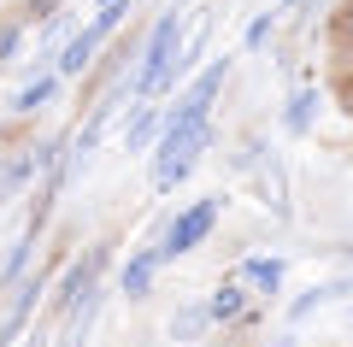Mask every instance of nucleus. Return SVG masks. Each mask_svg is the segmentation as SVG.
I'll use <instances>...</instances> for the list:
<instances>
[{
  "instance_id": "nucleus-1",
  "label": "nucleus",
  "mask_w": 353,
  "mask_h": 347,
  "mask_svg": "<svg viewBox=\"0 0 353 347\" xmlns=\"http://www.w3.org/2000/svg\"><path fill=\"white\" fill-rule=\"evenodd\" d=\"M212 148V124H165L159 153H153V188H176Z\"/></svg>"
},
{
  "instance_id": "nucleus-2",
  "label": "nucleus",
  "mask_w": 353,
  "mask_h": 347,
  "mask_svg": "<svg viewBox=\"0 0 353 347\" xmlns=\"http://www.w3.org/2000/svg\"><path fill=\"white\" fill-rule=\"evenodd\" d=\"M176 48H183V12H165L159 18V24H153V36H148V48H141V65H136V77H130V95H141V100H148L153 95V88H159L165 83V77H171V53Z\"/></svg>"
},
{
  "instance_id": "nucleus-3",
  "label": "nucleus",
  "mask_w": 353,
  "mask_h": 347,
  "mask_svg": "<svg viewBox=\"0 0 353 347\" xmlns=\"http://www.w3.org/2000/svg\"><path fill=\"white\" fill-rule=\"evenodd\" d=\"M124 12H130L124 0H112V6H101V12H94V24H88V30H77V36L59 48V77H83L88 59H94V48H101V41L124 24Z\"/></svg>"
},
{
  "instance_id": "nucleus-4",
  "label": "nucleus",
  "mask_w": 353,
  "mask_h": 347,
  "mask_svg": "<svg viewBox=\"0 0 353 347\" xmlns=\"http://www.w3.org/2000/svg\"><path fill=\"white\" fill-rule=\"evenodd\" d=\"M218 206H224V195H212V200H201V206H189L183 218L165 230V248H159V259H176V253H194L206 236H212V224H218Z\"/></svg>"
},
{
  "instance_id": "nucleus-5",
  "label": "nucleus",
  "mask_w": 353,
  "mask_h": 347,
  "mask_svg": "<svg viewBox=\"0 0 353 347\" xmlns=\"http://www.w3.org/2000/svg\"><path fill=\"white\" fill-rule=\"evenodd\" d=\"M224 77H230V59H218L212 71L194 77L189 95H183V106L171 112V124H206V112H212V100H218V88H224Z\"/></svg>"
},
{
  "instance_id": "nucleus-6",
  "label": "nucleus",
  "mask_w": 353,
  "mask_h": 347,
  "mask_svg": "<svg viewBox=\"0 0 353 347\" xmlns=\"http://www.w3.org/2000/svg\"><path fill=\"white\" fill-rule=\"evenodd\" d=\"M94 277H101V253H88L83 265H71V271H65V288H59V306H65V312H77V306H83L88 295H94Z\"/></svg>"
},
{
  "instance_id": "nucleus-7",
  "label": "nucleus",
  "mask_w": 353,
  "mask_h": 347,
  "mask_svg": "<svg viewBox=\"0 0 353 347\" xmlns=\"http://www.w3.org/2000/svg\"><path fill=\"white\" fill-rule=\"evenodd\" d=\"M112 106H118V95H106L101 106H94V118H88V124H83V136L71 141V165L94 153V141H101V136H106V124H112Z\"/></svg>"
},
{
  "instance_id": "nucleus-8",
  "label": "nucleus",
  "mask_w": 353,
  "mask_h": 347,
  "mask_svg": "<svg viewBox=\"0 0 353 347\" xmlns=\"http://www.w3.org/2000/svg\"><path fill=\"white\" fill-rule=\"evenodd\" d=\"M36 295H41V283H24V288L12 295V312H6V324H0V347L18 341V330H24V318H30V306H36Z\"/></svg>"
},
{
  "instance_id": "nucleus-9",
  "label": "nucleus",
  "mask_w": 353,
  "mask_h": 347,
  "mask_svg": "<svg viewBox=\"0 0 353 347\" xmlns=\"http://www.w3.org/2000/svg\"><path fill=\"white\" fill-rule=\"evenodd\" d=\"M153 271H159V248L136 253V259L124 265V295H148V288H153Z\"/></svg>"
},
{
  "instance_id": "nucleus-10",
  "label": "nucleus",
  "mask_w": 353,
  "mask_h": 347,
  "mask_svg": "<svg viewBox=\"0 0 353 347\" xmlns=\"http://www.w3.org/2000/svg\"><path fill=\"white\" fill-rule=\"evenodd\" d=\"M153 130H159V112H153V106H136V118H130V130H124V148L141 153V148L153 141Z\"/></svg>"
},
{
  "instance_id": "nucleus-11",
  "label": "nucleus",
  "mask_w": 353,
  "mask_h": 347,
  "mask_svg": "<svg viewBox=\"0 0 353 347\" xmlns=\"http://www.w3.org/2000/svg\"><path fill=\"white\" fill-rule=\"evenodd\" d=\"M241 277H248L253 288H265V295H277V288H283V259H248Z\"/></svg>"
},
{
  "instance_id": "nucleus-12",
  "label": "nucleus",
  "mask_w": 353,
  "mask_h": 347,
  "mask_svg": "<svg viewBox=\"0 0 353 347\" xmlns=\"http://www.w3.org/2000/svg\"><path fill=\"white\" fill-rule=\"evenodd\" d=\"M53 88H59L53 77H30V83L12 95V112H36V106H48V100H53Z\"/></svg>"
},
{
  "instance_id": "nucleus-13",
  "label": "nucleus",
  "mask_w": 353,
  "mask_h": 347,
  "mask_svg": "<svg viewBox=\"0 0 353 347\" xmlns=\"http://www.w3.org/2000/svg\"><path fill=\"white\" fill-rule=\"evenodd\" d=\"M312 106H318V88H294V100H289V112H283V124L301 136L306 124H312Z\"/></svg>"
},
{
  "instance_id": "nucleus-14",
  "label": "nucleus",
  "mask_w": 353,
  "mask_h": 347,
  "mask_svg": "<svg viewBox=\"0 0 353 347\" xmlns=\"http://www.w3.org/2000/svg\"><path fill=\"white\" fill-rule=\"evenodd\" d=\"M206 312H212L218 324L236 318V312H241V283H218V288H212V300H206Z\"/></svg>"
},
{
  "instance_id": "nucleus-15",
  "label": "nucleus",
  "mask_w": 353,
  "mask_h": 347,
  "mask_svg": "<svg viewBox=\"0 0 353 347\" xmlns=\"http://www.w3.org/2000/svg\"><path fill=\"white\" fill-rule=\"evenodd\" d=\"M347 288H353L347 277H336V283H312V288H306L301 300H294V318H306V312H312L318 300H330V295H347Z\"/></svg>"
},
{
  "instance_id": "nucleus-16",
  "label": "nucleus",
  "mask_w": 353,
  "mask_h": 347,
  "mask_svg": "<svg viewBox=\"0 0 353 347\" xmlns=\"http://www.w3.org/2000/svg\"><path fill=\"white\" fill-rule=\"evenodd\" d=\"M30 248H36V230L12 241V253H6V265H0V283H18V271L30 265Z\"/></svg>"
},
{
  "instance_id": "nucleus-17",
  "label": "nucleus",
  "mask_w": 353,
  "mask_h": 347,
  "mask_svg": "<svg viewBox=\"0 0 353 347\" xmlns=\"http://www.w3.org/2000/svg\"><path fill=\"white\" fill-rule=\"evenodd\" d=\"M206 324H212V312H206V306H194V312H183V318L171 324V330H176V335H194V330H206Z\"/></svg>"
},
{
  "instance_id": "nucleus-18",
  "label": "nucleus",
  "mask_w": 353,
  "mask_h": 347,
  "mask_svg": "<svg viewBox=\"0 0 353 347\" xmlns=\"http://www.w3.org/2000/svg\"><path fill=\"white\" fill-rule=\"evenodd\" d=\"M265 36H271V12H265V18H253V30H248V48H259Z\"/></svg>"
},
{
  "instance_id": "nucleus-19",
  "label": "nucleus",
  "mask_w": 353,
  "mask_h": 347,
  "mask_svg": "<svg viewBox=\"0 0 353 347\" xmlns=\"http://www.w3.org/2000/svg\"><path fill=\"white\" fill-rule=\"evenodd\" d=\"M18 347H48V341H41V335H24V341H18Z\"/></svg>"
},
{
  "instance_id": "nucleus-20",
  "label": "nucleus",
  "mask_w": 353,
  "mask_h": 347,
  "mask_svg": "<svg viewBox=\"0 0 353 347\" xmlns=\"http://www.w3.org/2000/svg\"><path fill=\"white\" fill-rule=\"evenodd\" d=\"M6 171H12V165H6V153H0V188H6Z\"/></svg>"
},
{
  "instance_id": "nucleus-21",
  "label": "nucleus",
  "mask_w": 353,
  "mask_h": 347,
  "mask_svg": "<svg viewBox=\"0 0 353 347\" xmlns=\"http://www.w3.org/2000/svg\"><path fill=\"white\" fill-rule=\"evenodd\" d=\"M94 6H112V0H94Z\"/></svg>"
}]
</instances>
